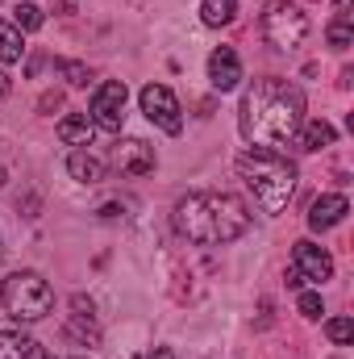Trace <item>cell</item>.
Masks as SVG:
<instances>
[{
  "instance_id": "6da1fadb",
  "label": "cell",
  "mask_w": 354,
  "mask_h": 359,
  "mask_svg": "<svg viewBox=\"0 0 354 359\" xmlns=\"http://www.w3.org/2000/svg\"><path fill=\"white\" fill-rule=\"evenodd\" d=\"M300 126H304V88L300 84L263 76L246 88L242 109H238V130L250 147H263V151L288 147V142H296Z\"/></svg>"
},
{
  "instance_id": "7a4b0ae2",
  "label": "cell",
  "mask_w": 354,
  "mask_h": 359,
  "mask_svg": "<svg viewBox=\"0 0 354 359\" xmlns=\"http://www.w3.org/2000/svg\"><path fill=\"white\" fill-rule=\"evenodd\" d=\"M176 230L187 243L225 247L250 230V205L234 192H187L176 205Z\"/></svg>"
},
{
  "instance_id": "3957f363",
  "label": "cell",
  "mask_w": 354,
  "mask_h": 359,
  "mask_svg": "<svg viewBox=\"0 0 354 359\" xmlns=\"http://www.w3.org/2000/svg\"><path fill=\"white\" fill-rule=\"evenodd\" d=\"M238 176L246 180L263 213H283L288 201L296 196V163L279 151L250 147L246 155H238Z\"/></svg>"
},
{
  "instance_id": "277c9868",
  "label": "cell",
  "mask_w": 354,
  "mask_h": 359,
  "mask_svg": "<svg viewBox=\"0 0 354 359\" xmlns=\"http://www.w3.org/2000/svg\"><path fill=\"white\" fill-rule=\"evenodd\" d=\"M0 305L13 322H42L55 305V292L38 271H13L0 284Z\"/></svg>"
},
{
  "instance_id": "5b68a950",
  "label": "cell",
  "mask_w": 354,
  "mask_h": 359,
  "mask_svg": "<svg viewBox=\"0 0 354 359\" xmlns=\"http://www.w3.org/2000/svg\"><path fill=\"white\" fill-rule=\"evenodd\" d=\"M263 38L275 50H296L309 38V13L296 0H271L263 8Z\"/></svg>"
},
{
  "instance_id": "8992f818",
  "label": "cell",
  "mask_w": 354,
  "mask_h": 359,
  "mask_svg": "<svg viewBox=\"0 0 354 359\" xmlns=\"http://www.w3.org/2000/svg\"><path fill=\"white\" fill-rule=\"evenodd\" d=\"M125 80H104L100 88L92 92V104H88V121L104 134H121L125 126Z\"/></svg>"
},
{
  "instance_id": "52a82bcc",
  "label": "cell",
  "mask_w": 354,
  "mask_h": 359,
  "mask_svg": "<svg viewBox=\"0 0 354 359\" xmlns=\"http://www.w3.org/2000/svg\"><path fill=\"white\" fill-rule=\"evenodd\" d=\"M138 100H142L146 121H150V126H159L163 134H179V130H183V109H179L176 92L167 88V84H146Z\"/></svg>"
},
{
  "instance_id": "ba28073f",
  "label": "cell",
  "mask_w": 354,
  "mask_h": 359,
  "mask_svg": "<svg viewBox=\"0 0 354 359\" xmlns=\"http://www.w3.org/2000/svg\"><path fill=\"white\" fill-rule=\"evenodd\" d=\"M292 268L300 271L304 280H313V284H325V280L334 276V255H330L325 247H317V243L300 238V243L292 247Z\"/></svg>"
},
{
  "instance_id": "9c48e42d",
  "label": "cell",
  "mask_w": 354,
  "mask_h": 359,
  "mask_svg": "<svg viewBox=\"0 0 354 359\" xmlns=\"http://www.w3.org/2000/svg\"><path fill=\"white\" fill-rule=\"evenodd\" d=\"M208 80L217 92H234L242 84V63H238V50L234 46H217L208 55Z\"/></svg>"
},
{
  "instance_id": "30bf717a",
  "label": "cell",
  "mask_w": 354,
  "mask_h": 359,
  "mask_svg": "<svg viewBox=\"0 0 354 359\" xmlns=\"http://www.w3.org/2000/svg\"><path fill=\"white\" fill-rule=\"evenodd\" d=\"M113 163L125 172V176H150L155 172V147H146L142 138H125L121 147H117V155H113Z\"/></svg>"
},
{
  "instance_id": "8fae6325",
  "label": "cell",
  "mask_w": 354,
  "mask_h": 359,
  "mask_svg": "<svg viewBox=\"0 0 354 359\" xmlns=\"http://www.w3.org/2000/svg\"><path fill=\"white\" fill-rule=\"evenodd\" d=\"M351 213V201L342 196V192H330V196H317L313 205H309V230H317V234H325V230H334L342 217Z\"/></svg>"
},
{
  "instance_id": "7c38bea8",
  "label": "cell",
  "mask_w": 354,
  "mask_h": 359,
  "mask_svg": "<svg viewBox=\"0 0 354 359\" xmlns=\"http://www.w3.org/2000/svg\"><path fill=\"white\" fill-rule=\"evenodd\" d=\"M0 359H46V351L25 330H0Z\"/></svg>"
},
{
  "instance_id": "4fadbf2b",
  "label": "cell",
  "mask_w": 354,
  "mask_h": 359,
  "mask_svg": "<svg viewBox=\"0 0 354 359\" xmlns=\"http://www.w3.org/2000/svg\"><path fill=\"white\" fill-rule=\"evenodd\" d=\"M67 334L80 339V343H96L100 339V326H96V313H92V301L76 297L71 301V322H67Z\"/></svg>"
},
{
  "instance_id": "5bb4252c",
  "label": "cell",
  "mask_w": 354,
  "mask_h": 359,
  "mask_svg": "<svg viewBox=\"0 0 354 359\" xmlns=\"http://www.w3.org/2000/svg\"><path fill=\"white\" fill-rule=\"evenodd\" d=\"M92 134H96V126L88 121V113H67V117L59 121V138H63L67 147H76V151L92 147Z\"/></svg>"
},
{
  "instance_id": "9a60e30c",
  "label": "cell",
  "mask_w": 354,
  "mask_h": 359,
  "mask_svg": "<svg viewBox=\"0 0 354 359\" xmlns=\"http://www.w3.org/2000/svg\"><path fill=\"white\" fill-rule=\"evenodd\" d=\"M67 172H71V180H80V184H100V180H104V163L84 147V151H71Z\"/></svg>"
},
{
  "instance_id": "2e32d148",
  "label": "cell",
  "mask_w": 354,
  "mask_h": 359,
  "mask_svg": "<svg viewBox=\"0 0 354 359\" xmlns=\"http://www.w3.org/2000/svg\"><path fill=\"white\" fill-rule=\"evenodd\" d=\"M334 126L330 121H304L300 130H296V142H300V151H325V147H334Z\"/></svg>"
},
{
  "instance_id": "e0dca14e",
  "label": "cell",
  "mask_w": 354,
  "mask_h": 359,
  "mask_svg": "<svg viewBox=\"0 0 354 359\" xmlns=\"http://www.w3.org/2000/svg\"><path fill=\"white\" fill-rule=\"evenodd\" d=\"M200 17H204V25L221 29L238 17V0H200Z\"/></svg>"
},
{
  "instance_id": "ac0fdd59",
  "label": "cell",
  "mask_w": 354,
  "mask_h": 359,
  "mask_svg": "<svg viewBox=\"0 0 354 359\" xmlns=\"http://www.w3.org/2000/svg\"><path fill=\"white\" fill-rule=\"evenodd\" d=\"M25 55V38L13 21H0V63H21Z\"/></svg>"
},
{
  "instance_id": "d6986e66",
  "label": "cell",
  "mask_w": 354,
  "mask_h": 359,
  "mask_svg": "<svg viewBox=\"0 0 354 359\" xmlns=\"http://www.w3.org/2000/svg\"><path fill=\"white\" fill-rule=\"evenodd\" d=\"M325 34H330V46H334V50H351V46H354L351 13H338V17L330 21V29H325Z\"/></svg>"
},
{
  "instance_id": "ffe728a7",
  "label": "cell",
  "mask_w": 354,
  "mask_h": 359,
  "mask_svg": "<svg viewBox=\"0 0 354 359\" xmlns=\"http://www.w3.org/2000/svg\"><path fill=\"white\" fill-rule=\"evenodd\" d=\"M325 334H330V343L346 347V343H354V322L351 318H330L325 322Z\"/></svg>"
},
{
  "instance_id": "44dd1931",
  "label": "cell",
  "mask_w": 354,
  "mask_h": 359,
  "mask_svg": "<svg viewBox=\"0 0 354 359\" xmlns=\"http://www.w3.org/2000/svg\"><path fill=\"white\" fill-rule=\"evenodd\" d=\"M59 72L67 76V84H71V88H88V80H92L88 67H84V63H71V59H63V63H59Z\"/></svg>"
},
{
  "instance_id": "7402d4cb",
  "label": "cell",
  "mask_w": 354,
  "mask_h": 359,
  "mask_svg": "<svg viewBox=\"0 0 354 359\" xmlns=\"http://www.w3.org/2000/svg\"><path fill=\"white\" fill-rule=\"evenodd\" d=\"M13 25H17V29H38V25H42V8H34L29 0H25V4H17Z\"/></svg>"
},
{
  "instance_id": "603a6c76",
  "label": "cell",
  "mask_w": 354,
  "mask_h": 359,
  "mask_svg": "<svg viewBox=\"0 0 354 359\" xmlns=\"http://www.w3.org/2000/svg\"><path fill=\"white\" fill-rule=\"evenodd\" d=\"M296 309L309 318V322H317L321 313H325V305H321V292H300V301H296Z\"/></svg>"
},
{
  "instance_id": "cb8c5ba5",
  "label": "cell",
  "mask_w": 354,
  "mask_h": 359,
  "mask_svg": "<svg viewBox=\"0 0 354 359\" xmlns=\"http://www.w3.org/2000/svg\"><path fill=\"white\" fill-rule=\"evenodd\" d=\"M304 284H309V280H304L300 271H296V268H288V288H304Z\"/></svg>"
},
{
  "instance_id": "d4e9b609",
  "label": "cell",
  "mask_w": 354,
  "mask_h": 359,
  "mask_svg": "<svg viewBox=\"0 0 354 359\" xmlns=\"http://www.w3.org/2000/svg\"><path fill=\"white\" fill-rule=\"evenodd\" d=\"M146 359H176V351H171V347H155Z\"/></svg>"
},
{
  "instance_id": "484cf974",
  "label": "cell",
  "mask_w": 354,
  "mask_h": 359,
  "mask_svg": "<svg viewBox=\"0 0 354 359\" xmlns=\"http://www.w3.org/2000/svg\"><path fill=\"white\" fill-rule=\"evenodd\" d=\"M4 96H8V76L0 72V100H4Z\"/></svg>"
},
{
  "instance_id": "4316f807",
  "label": "cell",
  "mask_w": 354,
  "mask_h": 359,
  "mask_svg": "<svg viewBox=\"0 0 354 359\" xmlns=\"http://www.w3.org/2000/svg\"><path fill=\"white\" fill-rule=\"evenodd\" d=\"M334 4H338V8H342V13H351V0H334Z\"/></svg>"
},
{
  "instance_id": "83f0119b",
  "label": "cell",
  "mask_w": 354,
  "mask_h": 359,
  "mask_svg": "<svg viewBox=\"0 0 354 359\" xmlns=\"http://www.w3.org/2000/svg\"><path fill=\"white\" fill-rule=\"evenodd\" d=\"M0 259H4V238H0Z\"/></svg>"
},
{
  "instance_id": "f1b7e54d",
  "label": "cell",
  "mask_w": 354,
  "mask_h": 359,
  "mask_svg": "<svg viewBox=\"0 0 354 359\" xmlns=\"http://www.w3.org/2000/svg\"><path fill=\"white\" fill-rule=\"evenodd\" d=\"M0 184H4V172H0Z\"/></svg>"
},
{
  "instance_id": "f546056e",
  "label": "cell",
  "mask_w": 354,
  "mask_h": 359,
  "mask_svg": "<svg viewBox=\"0 0 354 359\" xmlns=\"http://www.w3.org/2000/svg\"><path fill=\"white\" fill-rule=\"evenodd\" d=\"M76 359H84V355H76Z\"/></svg>"
}]
</instances>
